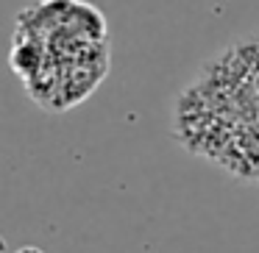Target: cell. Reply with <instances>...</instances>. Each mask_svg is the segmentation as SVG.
Returning <instances> with one entry per match:
<instances>
[{
	"mask_svg": "<svg viewBox=\"0 0 259 253\" xmlns=\"http://www.w3.org/2000/svg\"><path fill=\"white\" fill-rule=\"evenodd\" d=\"M14 253H45L42 247H36V245H23V247H17Z\"/></svg>",
	"mask_w": 259,
	"mask_h": 253,
	"instance_id": "obj_1",
	"label": "cell"
}]
</instances>
